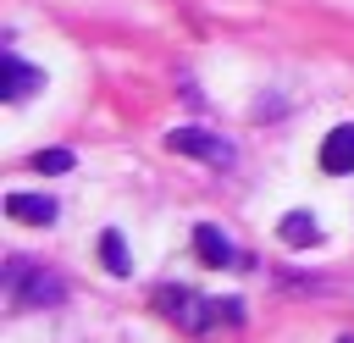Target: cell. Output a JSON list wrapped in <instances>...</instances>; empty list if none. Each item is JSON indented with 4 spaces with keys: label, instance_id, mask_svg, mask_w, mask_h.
<instances>
[{
    "label": "cell",
    "instance_id": "1",
    "mask_svg": "<svg viewBox=\"0 0 354 343\" xmlns=\"http://www.w3.org/2000/svg\"><path fill=\"white\" fill-rule=\"evenodd\" d=\"M0 293L11 299V310H55V304H66L61 271H44V266L28 260V254H6V266H0Z\"/></svg>",
    "mask_w": 354,
    "mask_h": 343
},
{
    "label": "cell",
    "instance_id": "2",
    "mask_svg": "<svg viewBox=\"0 0 354 343\" xmlns=\"http://www.w3.org/2000/svg\"><path fill=\"white\" fill-rule=\"evenodd\" d=\"M155 310H160L166 321H177L188 337H205L216 321H243V310H238V304L205 299V293H194V288H183V282H166V288H155Z\"/></svg>",
    "mask_w": 354,
    "mask_h": 343
},
{
    "label": "cell",
    "instance_id": "3",
    "mask_svg": "<svg viewBox=\"0 0 354 343\" xmlns=\"http://www.w3.org/2000/svg\"><path fill=\"white\" fill-rule=\"evenodd\" d=\"M166 149L171 155H188V160H205V166H232L238 160V149L221 133H205V127H171L166 133Z\"/></svg>",
    "mask_w": 354,
    "mask_h": 343
},
{
    "label": "cell",
    "instance_id": "4",
    "mask_svg": "<svg viewBox=\"0 0 354 343\" xmlns=\"http://www.w3.org/2000/svg\"><path fill=\"white\" fill-rule=\"evenodd\" d=\"M39 89H44V72H39V66H28L17 50H6V55H0V94H6L11 105H22V100H28V94H39Z\"/></svg>",
    "mask_w": 354,
    "mask_h": 343
},
{
    "label": "cell",
    "instance_id": "5",
    "mask_svg": "<svg viewBox=\"0 0 354 343\" xmlns=\"http://www.w3.org/2000/svg\"><path fill=\"white\" fill-rule=\"evenodd\" d=\"M194 249H199V260H205V266H227V271L249 266V254H238V243H232L221 227H210V221H199V227H194Z\"/></svg>",
    "mask_w": 354,
    "mask_h": 343
},
{
    "label": "cell",
    "instance_id": "6",
    "mask_svg": "<svg viewBox=\"0 0 354 343\" xmlns=\"http://www.w3.org/2000/svg\"><path fill=\"white\" fill-rule=\"evenodd\" d=\"M6 216L22 221V227H55L61 205H55L50 194H6Z\"/></svg>",
    "mask_w": 354,
    "mask_h": 343
},
{
    "label": "cell",
    "instance_id": "7",
    "mask_svg": "<svg viewBox=\"0 0 354 343\" xmlns=\"http://www.w3.org/2000/svg\"><path fill=\"white\" fill-rule=\"evenodd\" d=\"M321 166H326L332 177L354 172V122H337V127L321 138Z\"/></svg>",
    "mask_w": 354,
    "mask_h": 343
},
{
    "label": "cell",
    "instance_id": "8",
    "mask_svg": "<svg viewBox=\"0 0 354 343\" xmlns=\"http://www.w3.org/2000/svg\"><path fill=\"white\" fill-rule=\"evenodd\" d=\"M277 238H282V243H299V249H310V243H321V221H315L310 210H288V216L277 221Z\"/></svg>",
    "mask_w": 354,
    "mask_h": 343
},
{
    "label": "cell",
    "instance_id": "9",
    "mask_svg": "<svg viewBox=\"0 0 354 343\" xmlns=\"http://www.w3.org/2000/svg\"><path fill=\"white\" fill-rule=\"evenodd\" d=\"M100 260H105V271H111V277H127V271H133L127 238H122L116 227H105V232H100Z\"/></svg>",
    "mask_w": 354,
    "mask_h": 343
},
{
    "label": "cell",
    "instance_id": "10",
    "mask_svg": "<svg viewBox=\"0 0 354 343\" xmlns=\"http://www.w3.org/2000/svg\"><path fill=\"white\" fill-rule=\"evenodd\" d=\"M72 160H77L72 149H39L28 166H33V172H50V177H61V172H72Z\"/></svg>",
    "mask_w": 354,
    "mask_h": 343
},
{
    "label": "cell",
    "instance_id": "11",
    "mask_svg": "<svg viewBox=\"0 0 354 343\" xmlns=\"http://www.w3.org/2000/svg\"><path fill=\"white\" fill-rule=\"evenodd\" d=\"M337 343H354V337H337Z\"/></svg>",
    "mask_w": 354,
    "mask_h": 343
}]
</instances>
